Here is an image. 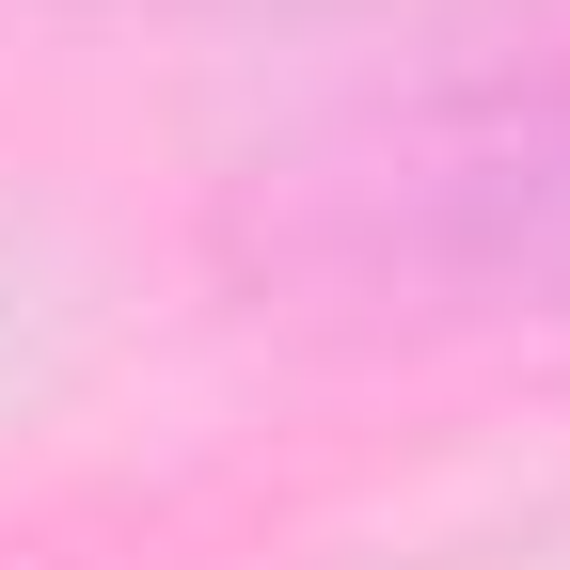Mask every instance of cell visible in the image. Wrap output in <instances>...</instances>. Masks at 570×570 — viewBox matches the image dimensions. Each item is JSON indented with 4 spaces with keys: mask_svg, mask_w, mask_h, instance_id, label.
<instances>
[{
    "mask_svg": "<svg viewBox=\"0 0 570 570\" xmlns=\"http://www.w3.org/2000/svg\"><path fill=\"white\" fill-rule=\"evenodd\" d=\"M381 238L444 254V269H570V80L539 96H491L460 127H412L396 142V190H381Z\"/></svg>",
    "mask_w": 570,
    "mask_h": 570,
    "instance_id": "1",
    "label": "cell"
}]
</instances>
